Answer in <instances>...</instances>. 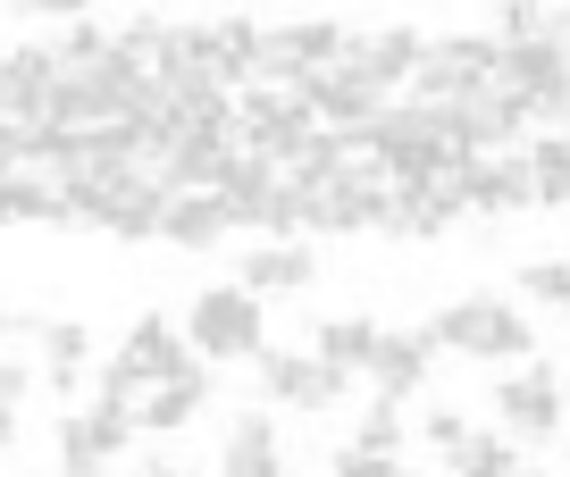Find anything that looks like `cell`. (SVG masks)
<instances>
[{
	"label": "cell",
	"instance_id": "cell-1",
	"mask_svg": "<svg viewBox=\"0 0 570 477\" xmlns=\"http://www.w3.org/2000/svg\"><path fill=\"white\" fill-rule=\"evenodd\" d=\"M428 336H436V352L487 360V369H520V360H537V318L520 310V301H503V294L445 301V310L428 318Z\"/></svg>",
	"mask_w": 570,
	"mask_h": 477
},
{
	"label": "cell",
	"instance_id": "cell-2",
	"mask_svg": "<svg viewBox=\"0 0 570 477\" xmlns=\"http://www.w3.org/2000/svg\"><path fill=\"white\" fill-rule=\"evenodd\" d=\"M185 344H194L202 360H261L268 352V301H252L244 285H202L194 301H185Z\"/></svg>",
	"mask_w": 570,
	"mask_h": 477
},
{
	"label": "cell",
	"instance_id": "cell-3",
	"mask_svg": "<svg viewBox=\"0 0 570 477\" xmlns=\"http://www.w3.org/2000/svg\"><path fill=\"white\" fill-rule=\"evenodd\" d=\"M185 360H194V344L177 336V318L142 310L135 327H126V344L109 352V369H101V386H92V394H101V403H126V410H135L142 394L160 386V377H177Z\"/></svg>",
	"mask_w": 570,
	"mask_h": 477
},
{
	"label": "cell",
	"instance_id": "cell-4",
	"mask_svg": "<svg viewBox=\"0 0 570 477\" xmlns=\"http://www.w3.org/2000/svg\"><path fill=\"white\" fill-rule=\"evenodd\" d=\"M142 427H135V410L126 403H101V394H92L85 410H59V427H51V453H59V477H109V460L126 453V444H135Z\"/></svg>",
	"mask_w": 570,
	"mask_h": 477
},
{
	"label": "cell",
	"instance_id": "cell-5",
	"mask_svg": "<svg viewBox=\"0 0 570 477\" xmlns=\"http://www.w3.org/2000/svg\"><path fill=\"white\" fill-rule=\"evenodd\" d=\"M495 427L512 444H562L570 410H562V377L546 360H520L512 377H495Z\"/></svg>",
	"mask_w": 570,
	"mask_h": 477
},
{
	"label": "cell",
	"instance_id": "cell-6",
	"mask_svg": "<svg viewBox=\"0 0 570 477\" xmlns=\"http://www.w3.org/2000/svg\"><path fill=\"white\" fill-rule=\"evenodd\" d=\"M336 59H344V26H336V18L261 26V76H268V85H294V92H303L311 76H327Z\"/></svg>",
	"mask_w": 570,
	"mask_h": 477
},
{
	"label": "cell",
	"instance_id": "cell-7",
	"mask_svg": "<svg viewBox=\"0 0 570 477\" xmlns=\"http://www.w3.org/2000/svg\"><path fill=\"white\" fill-rule=\"evenodd\" d=\"M479 85H495V34H428L420 76H411L420 101H462Z\"/></svg>",
	"mask_w": 570,
	"mask_h": 477
},
{
	"label": "cell",
	"instance_id": "cell-8",
	"mask_svg": "<svg viewBox=\"0 0 570 477\" xmlns=\"http://www.w3.org/2000/svg\"><path fill=\"white\" fill-rule=\"evenodd\" d=\"M344 394H353V377L344 369H327V360H311V352H261V403L268 410H336Z\"/></svg>",
	"mask_w": 570,
	"mask_h": 477
},
{
	"label": "cell",
	"instance_id": "cell-9",
	"mask_svg": "<svg viewBox=\"0 0 570 477\" xmlns=\"http://www.w3.org/2000/svg\"><path fill=\"white\" fill-rule=\"evenodd\" d=\"M420 51L428 34L420 26H377V34H344V76H361V85H377L394 101V92H411V76H420Z\"/></svg>",
	"mask_w": 570,
	"mask_h": 477
},
{
	"label": "cell",
	"instance_id": "cell-10",
	"mask_svg": "<svg viewBox=\"0 0 570 477\" xmlns=\"http://www.w3.org/2000/svg\"><path fill=\"white\" fill-rule=\"evenodd\" d=\"M51 85H59L51 42H9V59H0V126L35 135V126H42V101H51Z\"/></svg>",
	"mask_w": 570,
	"mask_h": 477
},
{
	"label": "cell",
	"instance_id": "cell-11",
	"mask_svg": "<svg viewBox=\"0 0 570 477\" xmlns=\"http://www.w3.org/2000/svg\"><path fill=\"white\" fill-rule=\"evenodd\" d=\"M235 285H244L252 301L311 294V285H320V251H311V244H294V235H268V244H252L244 260H235Z\"/></svg>",
	"mask_w": 570,
	"mask_h": 477
},
{
	"label": "cell",
	"instance_id": "cell-12",
	"mask_svg": "<svg viewBox=\"0 0 570 477\" xmlns=\"http://www.w3.org/2000/svg\"><path fill=\"white\" fill-rule=\"evenodd\" d=\"M361 377H370L386 403H411V394L436 377V336H428V327H377V352H370Z\"/></svg>",
	"mask_w": 570,
	"mask_h": 477
},
{
	"label": "cell",
	"instance_id": "cell-13",
	"mask_svg": "<svg viewBox=\"0 0 570 477\" xmlns=\"http://www.w3.org/2000/svg\"><path fill=\"white\" fill-rule=\"evenodd\" d=\"M210 394H218V377H210V360L194 352L177 377H160V386L135 403V427H142V436H177V427H194L202 410H210Z\"/></svg>",
	"mask_w": 570,
	"mask_h": 477
},
{
	"label": "cell",
	"instance_id": "cell-14",
	"mask_svg": "<svg viewBox=\"0 0 570 477\" xmlns=\"http://www.w3.org/2000/svg\"><path fill=\"white\" fill-rule=\"evenodd\" d=\"M227 235H235V210H227V193H202V185H185V193H168V210H160V235H151V244L210 251V244H227Z\"/></svg>",
	"mask_w": 570,
	"mask_h": 477
},
{
	"label": "cell",
	"instance_id": "cell-15",
	"mask_svg": "<svg viewBox=\"0 0 570 477\" xmlns=\"http://www.w3.org/2000/svg\"><path fill=\"white\" fill-rule=\"evenodd\" d=\"M218 477H285V444H277V410H235L227 444H218Z\"/></svg>",
	"mask_w": 570,
	"mask_h": 477
},
{
	"label": "cell",
	"instance_id": "cell-16",
	"mask_svg": "<svg viewBox=\"0 0 570 477\" xmlns=\"http://www.w3.org/2000/svg\"><path fill=\"white\" fill-rule=\"evenodd\" d=\"M85 360H92V327H85V318H42V327H35V369H42V386H51L59 403H76Z\"/></svg>",
	"mask_w": 570,
	"mask_h": 477
},
{
	"label": "cell",
	"instance_id": "cell-17",
	"mask_svg": "<svg viewBox=\"0 0 570 477\" xmlns=\"http://www.w3.org/2000/svg\"><path fill=\"white\" fill-rule=\"evenodd\" d=\"M370 352H377L370 310H336V318H320V336H311V360H327V369H344V377L370 369Z\"/></svg>",
	"mask_w": 570,
	"mask_h": 477
},
{
	"label": "cell",
	"instance_id": "cell-18",
	"mask_svg": "<svg viewBox=\"0 0 570 477\" xmlns=\"http://www.w3.org/2000/svg\"><path fill=\"white\" fill-rule=\"evenodd\" d=\"M445 469H453V477H512V469H520V444L503 436V427H495V436H479V427H470V436L445 453Z\"/></svg>",
	"mask_w": 570,
	"mask_h": 477
},
{
	"label": "cell",
	"instance_id": "cell-19",
	"mask_svg": "<svg viewBox=\"0 0 570 477\" xmlns=\"http://www.w3.org/2000/svg\"><path fill=\"white\" fill-rule=\"evenodd\" d=\"M520 159H529V185H537V201H570V126L537 135Z\"/></svg>",
	"mask_w": 570,
	"mask_h": 477
},
{
	"label": "cell",
	"instance_id": "cell-20",
	"mask_svg": "<svg viewBox=\"0 0 570 477\" xmlns=\"http://www.w3.org/2000/svg\"><path fill=\"white\" fill-rule=\"evenodd\" d=\"M353 444H361V453H403V444H411V403H386V394H370V410H361V419H353Z\"/></svg>",
	"mask_w": 570,
	"mask_h": 477
},
{
	"label": "cell",
	"instance_id": "cell-21",
	"mask_svg": "<svg viewBox=\"0 0 570 477\" xmlns=\"http://www.w3.org/2000/svg\"><path fill=\"white\" fill-rule=\"evenodd\" d=\"M520 301L546 318H570V260H529L520 268Z\"/></svg>",
	"mask_w": 570,
	"mask_h": 477
},
{
	"label": "cell",
	"instance_id": "cell-22",
	"mask_svg": "<svg viewBox=\"0 0 570 477\" xmlns=\"http://www.w3.org/2000/svg\"><path fill=\"white\" fill-rule=\"evenodd\" d=\"M327 477H420V469H411V460L403 453H361V444H336V453H327Z\"/></svg>",
	"mask_w": 570,
	"mask_h": 477
},
{
	"label": "cell",
	"instance_id": "cell-23",
	"mask_svg": "<svg viewBox=\"0 0 570 477\" xmlns=\"http://www.w3.org/2000/svg\"><path fill=\"white\" fill-rule=\"evenodd\" d=\"M553 9H562V0H503V9H495V34L503 42H512V34H546Z\"/></svg>",
	"mask_w": 570,
	"mask_h": 477
},
{
	"label": "cell",
	"instance_id": "cell-24",
	"mask_svg": "<svg viewBox=\"0 0 570 477\" xmlns=\"http://www.w3.org/2000/svg\"><path fill=\"white\" fill-rule=\"evenodd\" d=\"M35 386H42V369H35V360H18V352H0V410H18L26 394H35Z\"/></svg>",
	"mask_w": 570,
	"mask_h": 477
},
{
	"label": "cell",
	"instance_id": "cell-25",
	"mask_svg": "<svg viewBox=\"0 0 570 477\" xmlns=\"http://www.w3.org/2000/svg\"><path fill=\"white\" fill-rule=\"evenodd\" d=\"M470 436V419H462V410H445V403H436V410H420V444H436V453H453V444H462Z\"/></svg>",
	"mask_w": 570,
	"mask_h": 477
},
{
	"label": "cell",
	"instance_id": "cell-26",
	"mask_svg": "<svg viewBox=\"0 0 570 477\" xmlns=\"http://www.w3.org/2000/svg\"><path fill=\"white\" fill-rule=\"evenodd\" d=\"M9 9H18V18H92V0H9Z\"/></svg>",
	"mask_w": 570,
	"mask_h": 477
},
{
	"label": "cell",
	"instance_id": "cell-27",
	"mask_svg": "<svg viewBox=\"0 0 570 477\" xmlns=\"http://www.w3.org/2000/svg\"><path fill=\"white\" fill-rule=\"evenodd\" d=\"M18 436H26V419H18V410H0V460L18 453Z\"/></svg>",
	"mask_w": 570,
	"mask_h": 477
},
{
	"label": "cell",
	"instance_id": "cell-28",
	"mask_svg": "<svg viewBox=\"0 0 570 477\" xmlns=\"http://www.w3.org/2000/svg\"><path fill=\"white\" fill-rule=\"evenodd\" d=\"M135 477H194V469H177V460H160V453H151V460H142Z\"/></svg>",
	"mask_w": 570,
	"mask_h": 477
},
{
	"label": "cell",
	"instance_id": "cell-29",
	"mask_svg": "<svg viewBox=\"0 0 570 477\" xmlns=\"http://www.w3.org/2000/svg\"><path fill=\"white\" fill-rule=\"evenodd\" d=\"M512 477H553V469H529V460H520V469H512Z\"/></svg>",
	"mask_w": 570,
	"mask_h": 477
},
{
	"label": "cell",
	"instance_id": "cell-30",
	"mask_svg": "<svg viewBox=\"0 0 570 477\" xmlns=\"http://www.w3.org/2000/svg\"><path fill=\"white\" fill-rule=\"evenodd\" d=\"M562 460H570V427H562Z\"/></svg>",
	"mask_w": 570,
	"mask_h": 477
},
{
	"label": "cell",
	"instance_id": "cell-31",
	"mask_svg": "<svg viewBox=\"0 0 570 477\" xmlns=\"http://www.w3.org/2000/svg\"><path fill=\"white\" fill-rule=\"evenodd\" d=\"M562 369H570V360H562Z\"/></svg>",
	"mask_w": 570,
	"mask_h": 477
}]
</instances>
